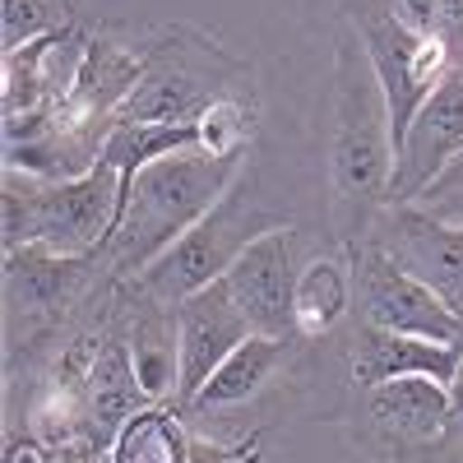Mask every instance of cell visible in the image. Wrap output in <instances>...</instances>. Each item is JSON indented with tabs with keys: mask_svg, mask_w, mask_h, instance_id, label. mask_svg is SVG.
I'll list each match as a JSON object with an SVG mask.
<instances>
[{
	"mask_svg": "<svg viewBox=\"0 0 463 463\" xmlns=\"http://www.w3.org/2000/svg\"><path fill=\"white\" fill-rule=\"evenodd\" d=\"M246 158L250 153L213 158V153L190 148L148 163L130 181L121 222L102 250L107 283H135L167 246H176L204 213H213L218 200L246 176Z\"/></svg>",
	"mask_w": 463,
	"mask_h": 463,
	"instance_id": "6da1fadb",
	"label": "cell"
},
{
	"mask_svg": "<svg viewBox=\"0 0 463 463\" xmlns=\"http://www.w3.org/2000/svg\"><path fill=\"white\" fill-rule=\"evenodd\" d=\"M394 135L380 80L357 33L338 37L334 56V135H329V185L347 218V246L366 237L371 218L390 204Z\"/></svg>",
	"mask_w": 463,
	"mask_h": 463,
	"instance_id": "7a4b0ae2",
	"label": "cell"
},
{
	"mask_svg": "<svg viewBox=\"0 0 463 463\" xmlns=\"http://www.w3.org/2000/svg\"><path fill=\"white\" fill-rule=\"evenodd\" d=\"M139 52V84L126 98L121 121H195L222 98L255 102L250 65L218 47L200 28H163Z\"/></svg>",
	"mask_w": 463,
	"mask_h": 463,
	"instance_id": "3957f363",
	"label": "cell"
},
{
	"mask_svg": "<svg viewBox=\"0 0 463 463\" xmlns=\"http://www.w3.org/2000/svg\"><path fill=\"white\" fill-rule=\"evenodd\" d=\"M121 222V176L98 163L70 181L5 172V255L47 246L52 255H102Z\"/></svg>",
	"mask_w": 463,
	"mask_h": 463,
	"instance_id": "277c9868",
	"label": "cell"
},
{
	"mask_svg": "<svg viewBox=\"0 0 463 463\" xmlns=\"http://www.w3.org/2000/svg\"><path fill=\"white\" fill-rule=\"evenodd\" d=\"M288 227V218L264 213L260 204H250L246 195V176L218 200L213 213H204L195 227L185 232L176 246H167L158 260H153L135 283H126L139 301L153 306H181L185 297H195L204 288H213L218 279H227V269L237 264V255L260 241L264 232Z\"/></svg>",
	"mask_w": 463,
	"mask_h": 463,
	"instance_id": "5b68a950",
	"label": "cell"
},
{
	"mask_svg": "<svg viewBox=\"0 0 463 463\" xmlns=\"http://www.w3.org/2000/svg\"><path fill=\"white\" fill-rule=\"evenodd\" d=\"M353 33L362 37L366 61H371L380 93H384V107H390V135H394V163H399V148L408 139L412 116L454 70V52L436 33L412 28L394 10V0H362Z\"/></svg>",
	"mask_w": 463,
	"mask_h": 463,
	"instance_id": "8992f818",
	"label": "cell"
},
{
	"mask_svg": "<svg viewBox=\"0 0 463 463\" xmlns=\"http://www.w3.org/2000/svg\"><path fill=\"white\" fill-rule=\"evenodd\" d=\"M347 260H353V311L362 325L458 347L463 320L394 255H384L371 237H362L347 246Z\"/></svg>",
	"mask_w": 463,
	"mask_h": 463,
	"instance_id": "52a82bcc",
	"label": "cell"
},
{
	"mask_svg": "<svg viewBox=\"0 0 463 463\" xmlns=\"http://www.w3.org/2000/svg\"><path fill=\"white\" fill-rule=\"evenodd\" d=\"M366 237L394 255L412 279L427 283L449 311L463 320V222L427 204H384Z\"/></svg>",
	"mask_w": 463,
	"mask_h": 463,
	"instance_id": "ba28073f",
	"label": "cell"
},
{
	"mask_svg": "<svg viewBox=\"0 0 463 463\" xmlns=\"http://www.w3.org/2000/svg\"><path fill=\"white\" fill-rule=\"evenodd\" d=\"M458 158H463V65H454L440 80V89L412 116L408 139L394 163L390 204L421 200Z\"/></svg>",
	"mask_w": 463,
	"mask_h": 463,
	"instance_id": "9c48e42d",
	"label": "cell"
},
{
	"mask_svg": "<svg viewBox=\"0 0 463 463\" xmlns=\"http://www.w3.org/2000/svg\"><path fill=\"white\" fill-rule=\"evenodd\" d=\"M250 338V325L241 316L237 297H232L227 279H218L213 288L185 297L176 306V353H181V371H176V408H185L204 390V380L237 353Z\"/></svg>",
	"mask_w": 463,
	"mask_h": 463,
	"instance_id": "30bf717a",
	"label": "cell"
},
{
	"mask_svg": "<svg viewBox=\"0 0 463 463\" xmlns=\"http://www.w3.org/2000/svg\"><path fill=\"white\" fill-rule=\"evenodd\" d=\"M227 288L237 297L250 334L264 338H292V288H297V264H292V222L264 232L250 241L237 264L227 269Z\"/></svg>",
	"mask_w": 463,
	"mask_h": 463,
	"instance_id": "8fae6325",
	"label": "cell"
},
{
	"mask_svg": "<svg viewBox=\"0 0 463 463\" xmlns=\"http://www.w3.org/2000/svg\"><path fill=\"white\" fill-rule=\"evenodd\" d=\"M89 37L80 24H70L43 43H28L19 52L5 56V116H28V111H52L70 89H74V74L84 65L89 52Z\"/></svg>",
	"mask_w": 463,
	"mask_h": 463,
	"instance_id": "7c38bea8",
	"label": "cell"
},
{
	"mask_svg": "<svg viewBox=\"0 0 463 463\" xmlns=\"http://www.w3.org/2000/svg\"><path fill=\"white\" fill-rule=\"evenodd\" d=\"M102 255H52L47 246H24L5 255V288H10V316H28L33 325H47L70 311L93 279Z\"/></svg>",
	"mask_w": 463,
	"mask_h": 463,
	"instance_id": "4fadbf2b",
	"label": "cell"
},
{
	"mask_svg": "<svg viewBox=\"0 0 463 463\" xmlns=\"http://www.w3.org/2000/svg\"><path fill=\"white\" fill-rule=\"evenodd\" d=\"M366 412L380 431H390L394 440L412 445H440L454 431V412H449V390L431 375H403V380H384L366 390Z\"/></svg>",
	"mask_w": 463,
	"mask_h": 463,
	"instance_id": "5bb4252c",
	"label": "cell"
},
{
	"mask_svg": "<svg viewBox=\"0 0 463 463\" xmlns=\"http://www.w3.org/2000/svg\"><path fill=\"white\" fill-rule=\"evenodd\" d=\"M153 399L144 394L135 357H130V338L126 334H102L98 338V353L89 366V390H84V417H89V445L111 440L126 421L148 408Z\"/></svg>",
	"mask_w": 463,
	"mask_h": 463,
	"instance_id": "9a60e30c",
	"label": "cell"
},
{
	"mask_svg": "<svg viewBox=\"0 0 463 463\" xmlns=\"http://www.w3.org/2000/svg\"><path fill=\"white\" fill-rule=\"evenodd\" d=\"M458 362H463V353L454 343H431V338H408V334L357 325L353 380L362 384V390L384 384V380H403V375H431V380L449 384Z\"/></svg>",
	"mask_w": 463,
	"mask_h": 463,
	"instance_id": "2e32d148",
	"label": "cell"
},
{
	"mask_svg": "<svg viewBox=\"0 0 463 463\" xmlns=\"http://www.w3.org/2000/svg\"><path fill=\"white\" fill-rule=\"evenodd\" d=\"M353 311V260L347 255H316L297 269L292 288V329L297 338L316 343L334 334Z\"/></svg>",
	"mask_w": 463,
	"mask_h": 463,
	"instance_id": "e0dca14e",
	"label": "cell"
},
{
	"mask_svg": "<svg viewBox=\"0 0 463 463\" xmlns=\"http://www.w3.org/2000/svg\"><path fill=\"white\" fill-rule=\"evenodd\" d=\"M288 362V338H264V334H250L237 353H232L209 380L204 390L190 399L181 412H222V408H237L246 399H255L274 371Z\"/></svg>",
	"mask_w": 463,
	"mask_h": 463,
	"instance_id": "ac0fdd59",
	"label": "cell"
},
{
	"mask_svg": "<svg viewBox=\"0 0 463 463\" xmlns=\"http://www.w3.org/2000/svg\"><path fill=\"white\" fill-rule=\"evenodd\" d=\"M200 148V130L195 121H121L111 135H107V148H102V163L116 167L121 176V209H126V195H130V181L158 158H172V153H190Z\"/></svg>",
	"mask_w": 463,
	"mask_h": 463,
	"instance_id": "d6986e66",
	"label": "cell"
},
{
	"mask_svg": "<svg viewBox=\"0 0 463 463\" xmlns=\"http://www.w3.org/2000/svg\"><path fill=\"white\" fill-rule=\"evenodd\" d=\"M185 412L172 403H148L139 408L121 431L107 440V463H185Z\"/></svg>",
	"mask_w": 463,
	"mask_h": 463,
	"instance_id": "ffe728a7",
	"label": "cell"
},
{
	"mask_svg": "<svg viewBox=\"0 0 463 463\" xmlns=\"http://www.w3.org/2000/svg\"><path fill=\"white\" fill-rule=\"evenodd\" d=\"M139 301V297H135ZM130 357H135V371H139V384L144 394L158 403L172 384H176V371H181V353H176V306H153V301H139V316L130 325Z\"/></svg>",
	"mask_w": 463,
	"mask_h": 463,
	"instance_id": "44dd1931",
	"label": "cell"
},
{
	"mask_svg": "<svg viewBox=\"0 0 463 463\" xmlns=\"http://www.w3.org/2000/svg\"><path fill=\"white\" fill-rule=\"evenodd\" d=\"M70 24H74V0H5V10H0V52L10 56Z\"/></svg>",
	"mask_w": 463,
	"mask_h": 463,
	"instance_id": "7402d4cb",
	"label": "cell"
},
{
	"mask_svg": "<svg viewBox=\"0 0 463 463\" xmlns=\"http://www.w3.org/2000/svg\"><path fill=\"white\" fill-rule=\"evenodd\" d=\"M195 130H200V153H213V158H227V153H250L255 102L222 98V102H213V107H204L195 116Z\"/></svg>",
	"mask_w": 463,
	"mask_h": 463,
	"instance_id": "603a6c76",
	"label": "cell"
},
{
	"mask_svg": "<svg viewBox=\"0 0 463 463\" xmlns=\"http://www.w3.org/2000/svg\"><path fill=\"white\" fill-rule=\"evenodd\" d=\"M255 449H260V436H250L241 445H218L209 436H190L185 463H255Z\"/></svg>",
	"mask_w": 463,
	"mask_h": 463,
	"instance_id": "cb8c5ba5",
	"label": "cell"
},
{
	"mask_svg": "<svg viewBox=\"0 0 463 463\" xmlns=\"http://www.w3.org/2000/svg\"><path fill=\"white\" fill-rule=\"evenodd\" d=\"M431 33L454 52V61H463V0H436Z\"/></svg>",
	"mask_w": 463,
	"mask_h": 463,
	"instance_id": "d4e9b609",
	"label": "cell"
},
{
	"mask_svg": "<svg viewBox=\"0 0 463 463\" xmlns=\"http://www.w3.org/2000/svg\"><path fill=\"white\" fill-rule=\"evenodd\" d=\"M394 10L421 33H431V24H436V0H394Z\"/></svg>",
	"mask_w": 463,
	"mask_h": 463,
	"instance_id": "484cf974",
	"label": "cell"
},
{
	"mask_svg": "<svg viewBox=\"0 0 463 463\" xmlns=\"http://www.w3.org/2000/svg\"><path fill=\"white\" fill-rule=\"evenodd\" d=\"M449 390V412H454V427L463 431V362H458V371H454V380L445 384Z\"/></svg>",
	"mask_w": 463,
	"mask_h": 463,
	"instance_id": "4316f807",
	"label": "cell"
},
{
	"mask_svg": "<svg viewBox=\"0 0 463 463\" xmlns=\"http://www.w3.org/2000/svg\"><path fill=\"white\" fill-rule=\"evenodd\" d=\"M440 463H463V431L458 427L440 440Z\"/></svg>",
	"mask_w": 463,
	"mask_h": 463,
	"instance_id": "83f0119b",
	"label": "cell"
}]
</instances>
